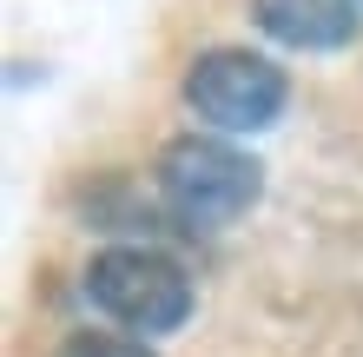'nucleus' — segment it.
Here are the masks:
<instances>
[{
    "label": "nucleus",
    "mask_w": 363,
    "mask_h": 357,
    "mask_svg": "<svg viewBox=\"0 0 363 357\" xmlns=\"http://www.w3.org/2000/svg\"><path fill=\"white\" fill-rule=\"evenodd\" d=\"M159 192H165V205H172L185 225L218 232V225L245 219L251 205H258L264 165L251 153H238V145H225V139L185 133V139H172L159 153Z\"/></svg>",
    "instance_id": "f257e3e1"
},
{
    "label": "nucleus",
    "mask_w": 363,
    "mask_h": 357,
    "mask_svg": "<svg viewBox=\"0 0 363 357\" xmlns=\"http://www.w3.org/2000/svg\"><path fill=\"white\" fill-rule=\"evenodd\" d=\"M86 298L125 331H145V338H165L191 318V278L179 258H165L152 245H113L99 251L86 271Z\"/></svg>",
    "instance_id": "f03ea898"
},
{
    "label": "nucleus",
    "mask_w": 363,
    "mask_h": 357,
    "mask_svg": "<svg viewBox=\"0 0 363 357\" xmlns=\"http://www.w3.org/2000/svg\"><path fill=\"white\" fill-rule=\"evenodd\" d=\"M284 99H291L284 67H271L251 47H211L185 67V106L218 133H264L277 126Z\"/></svg>",
    "instance_id": "7ed1b4c3"
},
{
    "label": "nucleus",
    "mask_w": 363,
    "mask_h": 357,
    "mask_svg": "<svg viewBox=\"0 0 363 357\" xmlns=\"http://www.w3.org/2000/svg\"><path fill=\"white\" fill-rule=\"evenodd\" d=\"M251 20L291 53H337L363 27L357 0H251Z\"/></svg>",
    "instance_id": "20e7f679"
},
{
    "label": "nucleus",
    "mask_w": 363,
    "mask_h": 357,
    "mask_svg": "<svg viewBox=\"0 0 363 357\" xmlns=\"http://www.w3.org/2000/svg\"><path fill=\"white\" fill-rule=\"evenodd\" d=\"M60 357H152L145 338H119V331H73Z\"/></svg>",
    "instance_id": "39448f33"
}]
</instances>
